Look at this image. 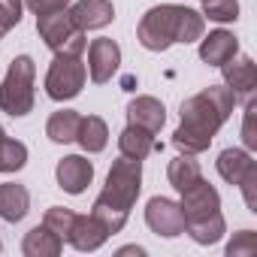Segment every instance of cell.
<instances>
[{"label":"cell","instance_id":"cell-1","mask_svg":"<svg viewBox=\"0 0 257 257\" xmlns=\"http://www.w3.org/2000/svg\"><path fill=\"white\" fill-rule=\"evenodd\" d=\"M236 97L227 85H209L200 94L188 97L179 109L182 124L173 134V146L179 155H200L212 146L215 134L221 131V124L233 115Z\"/></svg>","mask_w":257,"mask_h":257},{"label":"cell","instance_id":"cell-2","mask_svg":"<svg viewBox=\"0 0 257 257\" xmlns=\"http://www.w3.org/2000/svg\"><path fill=\"white\" fill-rule=\"evenodd\" d=\"M140 191H143V161H134V158L121 155L112 164V170L106 176V185H103L100 197L91 206V215L109 230V236L124 230Z\"/></svg>","mask_w":257,"mask_h":257},{"label":"cell","instance_id":"cell-3","mask_svg":"<svg viewBox=\"0 0 257 257\" xmlns=\"http://www.w3.org/2000/svg\"><path fill=\"white\" fill-rule=\"evenodd\" d=\"M206 34V19L203 13L182 7V4H161L152 7L137 28V40L149 52H167L176 43H197Z\"/></svg>","mask_w":257,"mask_h":257},{"label":"cell","instance_id":"cell-4","mask_svg":"<svg viewBox=\"0 0 257 257\" xmlns=\"http://www.w3.org/2000/svg\"><path fill=\"white\" fill-rule=\"evenodd\" d=\"M37 64L31 55H19L10 61V70L0 82V109L13 118H25L37 100Z\"/></svg>","mask_w":257,"mask_h":257},{"label":"cell","instance_id":"cell-5","mask_svg":"<svg viewBox=\"0 0 257 257\" xmlns=\"http://www.w3.org/2000/svg\"><path fill=\"white\" fill-rule=\"evenodd\" d=\"M85 79H88V67H85L82 55L55 52L52 67H49V73H46V94H49L55 103L73 100V97L82 94Z\"/></svg>","mask_w":257,"mask_h":257},{"label":"cell","instance_id":"cell-6","mask_svg":"<svg viewBox=\"0 0 257 257\" xmlns=\"http://www.w3.org/2000/svg\"><path fill=\"white\" fill-rule=\"evenodd\" d=\"M37 34H40V40H43L52 52L85 55V49H88V37H85V31H79V28L73 25V19H70L67 10L37 16Z\"/></svg>","mask_w":257,"mask_h":257},{"label":"cell","instance_id":"cell-7","mask_svg":"<svg viewBox=\"0 0 257 257\" xmlns=\"http://www.w3.org/2000/svg\"><path fill=\"white\" fill-rule=\"evenodd\" d=\"M182 215H185V227L188 224H197V221H206L212 215L221 212V194L215 191V185H209L206 179H200L197 185H191L188 191H182Z\"/></svg>","mask_w":257,"mask_h":257},{"label":"cell","instance_id":"cell-8","mask_svg":"<svg viewBox=\"0 0 257 257\" xmlns=\"http://www.w3.org/2000/svg\"><path fill=\"white\" fill-rule=\"evenodd\" d=\"M224 85L233 91L236 103H251L257 94V64L248 55H233L227 64H221Z\"/></svg>","mask_w":257,"mask_h":257},{"label":"cell","instance_id":"cell-9","mask_svg":"<svg viewBox=\"0 0 257 257\" xmlns=\"http://www.w3.org/2000/svg\"><path fill=\"white\" fill-rule=\"evenodd\" d=\"M146 224L152 233L164 236V239H176L185 233V215L182 206L170 197H152L146 206Z\"/></svg>","mask_w":257,"mask_h":257},{"label":"cell","instance_id":"cell-10","mask_svg":"<svg viewBox=\"0 0 257 257\" xmlns=\"http://www.w3.org/2000/svg\"><path fill=\"white\" fill-rule=\"evenodd\" d=\"M121 67V46L109 37L91 40L88 46V76L94 85H106Z\"/></svg>","mask_w":257,"mask_h":257},{"label":"cell","instance_id":"cell-11","mask_svg":"<svg viewBox=\"0 0 257 257\" xmlns=\"http://www.w3.org/2000/svg\"><path fill=\"white\" fill-rule=\"evenodd\" d=\"M55 179H58V188H61V191L79 197V194H85L88 185L94 182V164H91L88 158H82V155H67V158L58 161Z\"/></svg>","mask_w":257,"mask_h":257},{"label":"cell","instance_id":"cell-12","mask_svg":"<svg viewBox=\"0 0 257 257\" xmlns=\"http://www.w3.org/2000/svg\"><path fill=\"white\" fill-rule=\"evenodd\" d=\"M73 25L79 31H100L106 25H112L115 19V7H112V0H76L73 7H67Z\"/></svg>","mask_w":257,"mask_h":257},{"label":"cell","instance_id":"cell-13","mask_svg":"<svg viewBox=\"0 0 257 257\" xmlns=\"http://www.w3.org/2000/svg\"><path fill=\"white\" fill-rule=\"evenodd\" d=\"M167 121V109L158 97H149V94H140L127 103V124H137L149 134H161V127Z\"/></svg>","mask_w":257,"mask_h":257},{"label":"cell","instance_id":"cell-14","mask_svg":"<svg viewBox=\"0 0 257 257\" xmlns=\"http://www.w3.org/2000/svg\"><path fill=\"white\" fill-rule=\"evenodd\" d=\"M197 43H200V61L209 64V67H221V64H227L233 55H239V40H236L230 31H224V28L203 34Z\"/></svg>","mask_w":257,"mask_h":257},{"label":"cell","instance_id":"cell-15","mask_svg":"<svg viewBox=\"0 0 257 257\" xmlns=\"http://www.w3.org/2000/svg\"><path fill=\"white\" fill-rule=\"evenodd\" d=\"M109 239V230L88 212V215H76L73 224H70V233H67V242L76 248V251H97L103 248Z\"/></svg>","mask_w":257,"mask_h":257},{"label":"cell","instance_id":"cell-16","mask_svg":"<svg viewBox=\"0 0 257 257\" xmlns=\"http://www.w3.org/2000/svg\"><path fill=\"white\" fill-rule=\"evenodd\" d=\"M254 167H257V164H254V158H251L248 149H224V152L218 155V161H215V170H218V176H221L227 185H239Z\"/></svg>","mask_w":257,"mask_h":257},{"label":"cell","instance_id":"cell-17","mask_svg":"<svg viewBox=\"0 0 257 257\" xmlns=\"http://www.w3.org/2000/svg\"><path fill=\"white\" fill-rule=\"evenodd\" d=\"M28 212H31V194L25 185L19 182L0 185V218L7 224H19Z\"/></svg>","mask_w":257,"mask_h":257},{"label":"cell","instance_id":"cell-18","mask_svg":"<svg viewBox=\"0 0 257 257\" xmlns=\"http://www.w3.org/2000/svg\"><path fill=\"white\" fill-rule=\"evenodd\" d=\"M61 251H64V239L58 233H52L46 224L28 230L25 239H22V254L25 257H58Z\"/></svg>","mask_w":257,"mask_h":257},{"label":"cell","instance_id":"cell-19","mask_svg":"<svg viewBox=\"0 0 257 257\" xmlns=\"http://www.w3.org/2000/svg\"><path fill=\"white\" fill-rule=\"evenodd\" d=\"M155 149H158V143H155V134L143 131V127H137V124H127L124 131H121V137H118V152H121L124 158L146 161V158H149Z\"/></svg>","mask_w":257,"mask_h":257},{"label":"cell","instance_id":"cell-20","mask_svg":"<svg viewBox=\"0 0 257 257\" xmlns=\"http://www.w3.org/2000/svg\"><path fill=\"white\" fill-rule=\"evenodd\" d=\"M79 124H82V115L76 109H58L52 112V118L46 121V137L58 146H67V143H76V134H79Z\"/></svg>","mask_w":257,"mask_h":257},{"label":"cell","instance_id":"cell-21","mask_svg":"<svg viewBox=\"0 0 257 257\" xmlns=\"http://www.w3.org/2000/svg\"><path fill=\"white\" fill-rule=\"evenodd\" d=\"M76 143L88 152V155H97L106 149L109 143V127L100 115H82V124H79V134H76Z\"/></svg>","mask_w":257,"mask_h":257},{"label":"cell","instance_id":"cell-22","mask_svg":"<svg viewBox=\"0 0 257 257\" xmlns=\"http://www.w3.org/2000/svg\"><path fill=\"white\" fill-rule=\"evenodd\" d=\"M167 179H170V185L182 194V191H188L191 185H197V182L203 179V170H200V164L194 161V155H179L176 161H170Z\"/></svg>","mask_w":257,"mask_h":257},{"label":"cell","instance_id":"cell-23","mask_svg":"<svg viewBox=\"0 0 257 257\" xmlns=\"http://www.w3.org/2000/svg\"><path fill=\"white\" fill-rule=\"evenodd\" d=\"M185 233H188L197 245H215V242L227 233V224H224V215L218 212V215H212V218H206V221L188 224V227H185Z\"/></svg>","mask_w":257,"mask_h":257},{"label":"cell","instance_id":"cell-24","mask_svg":"<svg viewBox=\"0 0 257 257\" xmlns=\"http://www.w3.org/2000/svg\"><path fill=\"white\" fill-rule=\"evenodd\" d=\"M25 164H28V146L7 137L0 143V173H19L25 170Z\"/></svg>","mask_w":257,"mask_h":257},{"label":"cell","instance_id":"cell-25","mask_svg":"<svg viewBox=\"0 0 257 257\" xmlns=\"http://www.w3.org/2000/svg\"><path fill=\"white\" fill-rule=\"evenodd\" d=\"M203 4V19L218 22V25H230L239 19V0H200Z\"/></svg>","mask_w":257,"mask_h":257},{"label":"cell","instance_id":"cell-26","mask_svg":"<svg viewBox=\"0 0 257 257\" xmlns=\"http://www.w3.org/2000/svg\"><path fill=\"white\" fill-rule=\"evenodd\" d=\"M73 218H76V212H73V209L52 206V209H46V215H43V224H46L52 233H58V236L67 242V233H70V224H73Z\"/></svg>","mask_w":257,"mask_h":257},{"label":"cell","instance_id":"cell-27","mask_svg":"<svg viewBox=\"0 0 257 257\" xmlns=\"http://www.w3.org/2000/svg\"><path fill=\"white\" fill-rule=\"evenodd\" d=\"M22 10H25V0H0V40L22 22Z\"/></svg>","mask_w":257,"mask_h":257},{"label":"cell","instance_id":"cell-28","mask_svg":"<svg viewBox=\"0 0 257 257\" xmlns=\"http://www.w3.org/2000/svg\"><path fill=\"white\" fill-rule=\"evenodd\" d=\"M254 251H257V233L254 230H239L227 242V254L230 257H251Z\"/></svg>","mask_w":257,"mask_h":257},{"label":"cell","instance_id":"cell-29","mask_svg":"<svg viewBox=\"0 0 257 257\" xmlns=\"http://www.w3.org/2000/svg\"><path fill=\"white\" fill-rule=\"evenodd\" d=\"M242 143L248 152L257 149V134H254V100L245 103V121H242Z\"/></svg>","mask_w":257,"mask_h":257},{"label":"cell","instance_id":"cell-30","mask_svg":"<svg viewBox=\"0 0 257 257\" xmlns=\"http://www.w3.org/2000/svg\"><path fill=\"white\" fill-rule=\"evenodd\" d=\"M236 188H242V197H245V206L251 209V212H257V167L236 185Z\"/></svg>","mask_w":257,"mask_h":257},{"label":"cell","instance_id":"cell-31","mask_svg":"<svg viewBox=\"0 0 257 257\" xmlns=\"http://www.w3.org/2000/svg\"><path fill=\"white\" fill-rule=\"evenodd\" d=\"M25 7H28L34 16H46V13L67 10V7H70V0H25Z\"/></svg>","mask_w":257,"mask_h":257},{"label":"cell","instance_id":"cell-32","mask_svg":"<svg viewBox=\"0 0 257 257\" xmlns=\"http://www.w3.org/2000/svg\"><path fill=\"white\" fill-rule=\"evenodd\" d=\"M118 254H146V251H143L140 245H127V248H121Z\"/></svg>","mask_w":257,"mask_h":257},{"label":"cell","instance_id":"cell-33","mask_svg":"<svg viewBox=\"0 0 257 257\" xmlns=\"http://www.w3.org/2000/svg\"><path fill=\"white\" fill-rule=\"evenodd\" d=\"M4 137H7V131H4V127H0V143H4Z\"/></svg>","mask_w":257,"mask_h":257},{"label":"cell","instance_id":"cell-34","mask_svg":"<svg viewBox=\"0 0 257 257\" xmlns=\"http://www.w3.org/2000/svg\"><path fill=\"white\" fill-rule=\"evenodd\" d=\"M0 251H4V242H0Z\"/></svg>","mask_w":257,"mask_h":257}]
</instances>
